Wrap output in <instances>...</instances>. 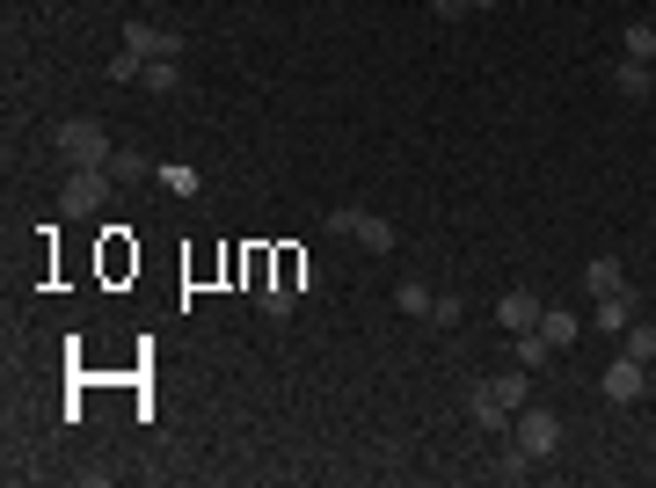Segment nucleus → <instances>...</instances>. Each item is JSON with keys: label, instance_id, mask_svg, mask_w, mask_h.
<instances>
[{"label": "nucleus", "instance_id": "obj_10", "mask_svg": "<svg viewBox=\"0 0 656 488\" xmlns=\"http://www.w3.org/2000/svg\"><path fill=\"white\" fill-rule=\"evenodd\" d=\"M496 321H503L511 335H519V329H540V292H503V299H496Z\"/></svg>", "mask_w": 656, "mask_h": 488}, {"label": "nucleus", "instance_id": "obj_3", "mask_svg": "<svg viewBox=\"0 0 656 488\" xmlns=\"http://www.w3.org/2000/svg\"><path fill=\"white\" fill-rule=\"evenodd\" d=\"M511 437H519L525 453H533L540 467H547V459L562 453V416H554V408H533V402H525L519 416H511Z\"/></svg>", "mask_w": 656, "mask_h": 488}, {"label": "nucleus", "instance_id": "obj_8", "mask_svg": "<svg viewBox=\"0 0 656 488\" xmlns=\"http://www.w3.org/2000/svg\"><path fill=\"white\" fill-rule=\"evenodd\" d=\"M482 386H489V394H496V402H503V408H511V416H519V408H525V402H533V372H525V365H519V357H511V372H489V380H482Z\"/></svg>", "mask_w": 656, "mask_h": 488}, {"label": "nucleus", "instance_id": "obj_1", "mask_svg": "<svg viewBox=\"0 0 656 488\" xmlns=\"http://www.w3.org/2000/svg\"><path fill=\"white\" fill-rule=\"evenodd\" d=\"M328 227L350 233V241H358L365 256H394V241H401L394 219H380V211H365V205H336V211H328Z\"/></svg>", "mask_w": 656, "mask_h": 488}, {"label": "nucleus", "instance_id": "obj_2", "mask_svg": "<svg viewBox=\"0 0 656 488\" xmlns=\"http://www.w3.org/2000/svg\"><path fill=\"white\" fill-rule=\"evenodd\" d=\"M59 154H66L73 168H110L117 146H110V132L95 117H66V124H59Z\"/></svg>", "mask_w": 656, "mask_h": 488}, {"label": "nucleus", "instance_id": "obj_14", "mask_svg": "<svg viewBox=\"0 0 656 488\" xmlns=\"http://www.w3.org/2000/svg\"><path fill=\"white\" fill-rule=\"evenodd\" d=\"M540 335H547V343H554V350H570V343H576V335H584V321H576V314H570V307H540Z\"/></svg>", "mask_w": 656, "mask_h": 488}, {"label": "nucleus", "instance_id": "obj_24", "mask_svg": "<svg viewBox=\"0 0 656 488\" xmlns=\"http://www.w3.org/2000/svg\"><path fill=\"white\" fill-rule=\"evenodd\" d=\"M139 73H146V59H132V52L110 59V81H139Z\"/></svg>", "mask_w": 656, "mask_h": 488}, {"label": "nucleus", "instance_id": "obj_18", "mask_svg": "<svg viewBox=\"0 0 656 488\" xmlns=\"http://www.w3.org/2000/svg\"><path fill=\"white\" fill-rule=\"evenodd\" d=\"M511 357H519L525 372H540V365H547V357H554V343H547V335H540V329H519V335H511Z\"/></svg>", "mask_w": 656, "mask_h": 488}, {"label": "nucleus", "instance_id": "obj_4", "mask_svg": "<svg viewBox=\"0 0 656 488\" xmlns=\"http://www.w3.org/2000/svg\"><path fill=\"white\" fill-rule=\"evenodd\" d=\"M598 394H605V402H613V408H635L642 394H649V365H642V357H627V350H621V357H613V365L598 372Z\"/></svg>", "mask_w": 656, "mask_h": 488}, {"label": "nucleus", "instance_id": "obj_15", "mask_svg": "<svg viewBox=\"0 0 656 488\" xmlns=\"http://www.w3.org/2000/svg\"><path fill=\"white\" fill-rule=\"evenodd\" d=\"M161 168V160H146V154H139V146H117V154H110V183H146V175H154Z\"/></svg>", "mask_w": 656, "mask_h": 488}, {"label": "nucleus", "instance_id": "obj_5", "mask_svg": "<svg viewBox=\"0 0 656 488\" xmlns=\"http://www.w3.org/2000/svg\"><path fill=\"white\" fill-rule=\"evenodd\" d=\"M110 190H117V183H110L103 168H73V175H66V190H59V211H66V219H88V211H103V205H110Z\"/></svg>", "mask_w": 656, "mask_h": 488}, {"label": "nucleus", "instance_id": "obj_9", "mask_svg": "<svg viewBox=\"0 0 656 488\" xmlns=\"http://www.w3.org/2000/svg\"><path fill=\"white\" fill-rule=\"evenodd\" d=\"M584 292H591V299L627 292V262H621V256H591V262H584Z\"/></svg>", "mask_w": 656, "mask_h": 488}, {"label": "nucleus", "instance_id": "obj_26", "mask_svg": "<svg viewBox=\"0 0 656 488\" xmlns=\"http://www.w3.org/2000/svg\"><path fill=\"white\" fill-rule=\"evenodd\" d=\"M467 8H482V15H489V8H503V0H467Z\"/></svg>", "mask_w": 656, "mask_h": 488}, {"label": "nucleus", "instance_id": "obj_17", "mask_svg": "<svg viewBox=\"0 0 656 488\" xmlns=\"http://www.w3.org/2000/svg\"><path fill=\"white\" fill-rule=\"evenodd\" d=\"M394 307H401V314H409V321H431L438 292H431V284H423V278H409V284H394Z\"/></svg>", "mask_w": 656, "mask_h": 488}, {"label": "nucleus", "instance_id": "obj_19", "mask_svg": "<svg viewBox=\"0 0 656 488\" xmlns=\"http://www.w3.org/2000/svg\"><path fill=\"white\" fill-rule=\"evenodd\" d=\"M139 87H146V95H175V87H183V66H175V59H146Z\"/></svg>", "mask_w": 656, "mask_h": 488}, {"label": "nucleus", "instance_id": "obj_23", "mask_svg": "<svg viewBox=\"0 0 656 488\" xmlns=\"http://www.w3.org/2000/svg\"><path fill=\"white\" fill-rule=\"evenodd\" d=\"M431 321H438V329H460V321H467V307H460V299H452V292H438Z\"/></svg>", "mask_w": 656, "mask_h": 488}, {"label": "nucleus", "instance_id": "obj_11", "mask_svg": "<svg viewBox=\"0 0 656 488\" xmlns=\"http://www.w3.org/2000/svg\"><path fill=\"white\" fill-rule=\"evenodd\" d=\"M467 416L482 423V430H511V408H503V402H496V394H489L482 380L467 386Z\"/></svg>", "mask_w": 656, "mask_h": 488}, {"label": "nucleus", "instance_id": "obj_13", "mask_svg": "<svg viewBox=\"0 0 656 488\" xmlns=\"http://www.w3.org/2000/svg\"><path fill=\"white\" fill-rule=\"evenodd\" d=\"M154 183H161L168 197H197V190H205V175H197L191 160H161V168H154Z\"/></svg>", "mask_w": 656, "mask_h": 488}, {"label": "nucleus", "instance_id": "obj_6", "mask_svg": "<svg viewBox=\"0 0 656 488\" xmlns=\"http://www.w3.org/2000/svg\"><path fill=\"white\" fill-rule=\"evenodd\" d=\"M124 52H132V59H183V30H161V22H124Z\"/></svg>", "mask_w": 656, "mask_h": 488}, {"label": "nucleus", "instance_id": "obj_12", "mask_svg": "<svg viewBox=\"0 0 656 488\" xmlns=\"http://www.w3.org/2000/svg\"><path fill=\"white\" fill-rule=\"evenodd\" d=\"M635 329V292H605L598 299V335H627Z\"/></svg>", "mask_w": 656, "mask_h": 488}, {"label": "nucleus", "instance_id": "obj_7", "mask_svg": "<svg viewBox=\"0 0 656 488\" xmlns=\"http://www.w3.org/2000/svg\"><path fill=\"white\" fill-rule=\"evenodd\" d=\"M613 95H621V103H649L656 95V66L649 59H621V66H613Z\"/></svg>", "mask_w": 656, "mask_h": 488}, {"label": "nucleus", "instance_id": "obj_25", "mask_svg": "<svg viewBox=\"0 0 656 488\" xmlns=\"http://www.w3.org/2000/svg\"><path fill=\"white\" fill-rule=\"evenodd\" d=\"M431 8H438V15H445V22H452V15H474L467 0H431Z\"/></svg>", "mask_w": 656, "mask_h": 488}, {"label": "nucleus", "instance_id": "obj_22", "mask_svg": "<svg viewBox=\"0 0 656 488\" xmlns=\"http://www.w3.org/2000/svg\"><path fill=\"white\" fill-rule=\"evenodd\" d=\"M621 350H627V357H642V365H656V329H649V321H635V329L621 335Z\"/></svg>", "mask_w": 656, "mask_h": 488}, {"label": "nucleus", "instance_id": "obj_20", "mask_svg": "<svg viewBox=\"0 0 656 488\" xmlns=\"http://www.w3.org/2000/svg\"><path fill=\"white\" fill-rule=\"evenodd\" d=\"M293 299H299V284H285V278H277V284H256V307H263L270 321L293 314Z\"/></svg>", "mask_w": 656, "mask_h": 488}, {"label": "nucleus", "instance_id": "obj_21", "mask_svg": "<svg viewBox=\"0 0 656 488\" xmlns=\"http://www.w3.org/2000/svg\"><path fill=\"white\" fill-rule=\"evenodd\" d=\"M621 44H627V59H649V66H656V22H627Z\"/></svg>", "mask_w": 656, "mask_h": 488}, {"label": "nucleus", "instance_id": "obj_16", "mask_svg": "<svg viewBox=\"0 0 656 488\" xmlns=\"http://www.w3.org/2000/svg\"><path fill=\"white\" fill-rule=\"evenodd\" d=\"M533 467H540V459H533V453H525L519 437H511V445H503V453H496V459H489V474H496V481H525V474H533Z\"/></svg>", "mask_w": 656, "mask_h": 488}]
</instances>
